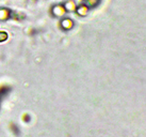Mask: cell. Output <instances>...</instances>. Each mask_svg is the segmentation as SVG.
Returning <instances> with one entry per match:
<instances>
[{
  "label": "cell",
  "mask_w": 146,
  "mask_h": 137,
  "mask_svg": "<svg viewBox=\"0 0 146 137\" xmlns=\"http://www.w3.org/2000/svg\"><path fill=\"white\" fill-rule=\"evenodd\" d=\"M51 14L54 17H64L66 14V10L63 7V4H56L51 9Z\"/></svg>",
  "instance_id": "obj_1"
},
{
  "label": "cell",
  "mask_w": 146,
  "mask_h": 137,
  "mask_svg": "<svg viewBox=\"0 0 146 137\" xmlns=\"http://www.w3.org/2000/svg\"><path fill=\"white\" fill-rule=\"evenodd\" d=\"M60 26L61 28L65 31H68L74 27V21L72 18H68V17H63L60 21Z\"/></svg>",
  "instance_id": "obj_2"
},
{
  "label": "cell",
  "mask_w": 146,
  "mask_h": 137,
  "mask_svg": "<svg viewBox=\"0 0 146 137\" xmlns=\"http://www.w3.org/2000/svg\"><path fill=\"white\" fill-rule=\"evenodd\" d=\"M14 13L8 8H0V21L8 20L9 18H12Z\"/></svg>",
  "instance_id": "obj_3"
},
{
  "label": "cell",
  "mask_w": 146,
  "mask_h": 137,
  "mask_svg": "<svg viewBox=\"0 0 146 137\" xmlns=\"http://www.w3.org/2000/svg\"><path fill=\"white\" fill-rule=\"evenodd\" d=\"M89 10L90 9L88 7H85L84 4H81V5H79L76 8V13H77L79 16H86L88 14H89Z\"/></svg>",
  "instance_id": "obj_4"
},
{
  "label": "cell",
  "mask_w": 146,
  "mask_h": 137,
  "mask_svg": "<svg viewBox=\"0 0 146 137\" xmlns=\"http://www.w3.org/2000/svg\"><path fill=\"white\" fill-rule=\"evenodd\" d=\"M63 7L65 8L66 12H73V11H75L76 8H77L75 1H73V0H67L65 3H63Z\"/></svg>",
  "instance_id": "obj_5"
},
{
  "label": "cell",
  "mask_w": 146,
  "mask_h": 137,
  "mask_svg": "<svg viewBox=\"0 0 146 137\" xmlns=\"http://www.w3.org/2000/svg\"><path fill=\"white\" fill-rule=\"evenodd\" d=\"M100 1L102 0H82V4H84L89 9H94L100 3Z\"/></svg>",
  "instance_id": "obj_6"
},
{
  "label": "cell",
  "mask_w": 146,
  "mask_h": 137,
  "mask_svg": "<svg viewBox=\"0 0 146 137\" xmlns=\"http://www.w3.org/2000/svg\"><path fill=\"white\" fill-rule=\"evenodd\" d=\"M9 91H10V88H8V87H2V88H0V103L2 101V99L8 94Z\"/></svg>",
  "instance_id": "obj_7"
},
{
  "label": "cell",
  "mask_w": 146,
  "mask_h": 137,
  "mask_svg": "<svg viewBox=\"0 0 146 137\" xmlns=\"http://www.w3.org/2000/svg\"><path fill=\"white\" fill-rule=\"evenodd\" d=\"M8 40V33L5 31H0V43Z\"/></svg>",
  "instance_id": "obj_8"
}]
</instances>
